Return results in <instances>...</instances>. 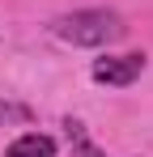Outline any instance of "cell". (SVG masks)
<instances>
[{
    "mask_svg": "<svg viewBox=\"0 0 153 157\" xmlns=\"http://www.w3.org/2000/svg\"><path fill=\"white\" fill-rule=\"evenodd\" d=\"M55 34L73 47H111L128 34L124 17L119 13H106V9H81V13H68L55 21Z\"/></svg>",
    "mask_w": 153,
    "mask_h": 157,
    "instance_id": "obj_1",
    "label": "cell"
},
{
    "mask_svg": "<svg viewBox=\"0 0 153 157\" xmlns=\"http://www.w3.org/2000/svg\"><path fill=\"white\" fill-rule=\"evenodd\" d=\"M145 72V55H106V59H94V81L98 85H132V81Z\"/></svg>",
    "mask_w": 153,
    "mask_h": 157,
    "instance_id": "obj_2",
    "label": "cell"
},
{
    "mask_svg": "<svg viewBox=\"0 0 153 157\" xmlns=\"http://www.w3.org/2000/svg\"><path fill=\"white\" fill-rule=\"evenodd\" d=\"M4 157H55V140L51 136H38V132H26V136H17L4 149Z\"/></svg>",
    "mask_w": 153,
    "mask_h": 157,
    "instance_id": "obj_3",
    "label": "cell"
},
{
    "mask_svg": "<svg viewBox=\"0 0 153 157\" xmlns=\"http://www.w3.org/2000/svg\"><path fill=\"white\" fill-rule=\"evenodd\" d=\"M68 136L76 140V157H102L98 149H94V144H89V140L81 136V123H68Z\"/></svg>",
    "mask_w": 153,
    "mask_h": 157,
    "instance_id": "obj_4",
    "label": "cell"
},
{
    "mask_svg": "<svg viewBox=\"0 0 153 157\" xmlns=\"http://www.w3.org/2000/svg\"><path fill=\"white\" fill-rule=\"evenodd\" d=\"M0 119H26V110H17V106H0Z\"/></svg>",
    "mask_w": 153,
    "mask_h": 157,
    "instance_id": "obj_5",
    "label": "cell"
}]
</instances>
